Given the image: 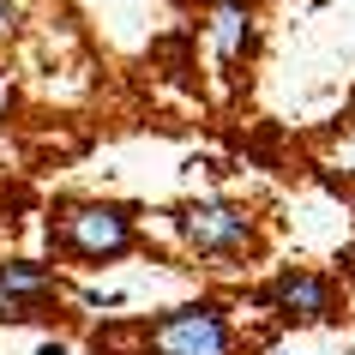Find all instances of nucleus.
<instances>
[{"label": "nucleus", "instance_id": "nucleus-1", "mask_svg": "<svg viewBox=\"0 0 355 355\" xmlns=\"http://www.w3.org/2000/svg\"><path fill=\"white\" fill-rule=\"evenodd\" d=\"M145 355H235V325L223 307L187 301L145 325Z\"/></svg>", "mask_w": 355, "mask_h": 355}, {"label": "nucleus", "instance_id": "nucleus-2", "mask_svg": "<svg viewBox=\"0 0 355 355\" xmlns=\"http://www.w3.org/2000/svg\"><path fill=\"white\" fill-rule=\"evenodd\" d=\"M55 241L73 259H121L132 247V211L127 205H60L55 211Z\"/></svg>", "mask_w": 355, "mask_h": 355}, {"label": "nucleus", "instance_id": "nucleus-3", "mask_svg": "<svg viewBox=\"0 0 355 355\" xmlns=\"http://www.w3.org/2000/svg\"><path fill=\"white\" fill-rule=\"evenodd\" d=\"M175 235L205 259H235L253 247V217L241 205H223V199H199V205L175 211Z\"/></svg>", "mask_w": 355, "mask_h": 355}, {"label": "nucleus", "instance_id": "nucleus-4", "mask_svg": "<svg viewBox=\"0 0 355 355\" xmlns=\"http://www.w3.org/2000/svg\"><path fill=\"white\" fill-rule=\"evenodd\" d=\"M259 301L277 319H289V325H325V319H337V283L319 277V271H283V277H271L259 289Z\"/></svg>", "mask_w": 355, "mask_h": 355}, {"label": "nucleus", "instance_id": "nucleus-5", "mask_svg": "<svg viewBox=\"0 0 355 355\" xmlns=\"http://www.w3.org/2000/svg\"><path fill=\"white\" fill-rule=\"evenodd\" d=\"M55 295H60V283H55V271H49V265H31V259H0V325L37 319Z\"/></svg>", "mask_w": 355, "mask_h": 355}, {"label": "nucleus", "instance_id": "nucleus-6", "mask_svg": "<svg viewBox=\"0 0 355 355\" xmlns=\"http://www.w3.org/2000/svg\"><path fill=\"white\" fill-rule=\"evenodd\" d=\"M211 37H217V55H223V60L241 55V42H247V6H241V0H223V6H217Z\"/></svg>", "mask_w": 355, "mask_h": 355}, {"label": "nucleus", "instance_id": "nucleus-7", "mask_svg": "<svg viewBox=\"0 0 355 355\" xmlns=\"http://www.w3.org/2000/svg\"><path fill=\"white\" fill-rule=\"evenodd\" d=\"M12 24H19V6H12V0H0V37H12Z\"/></svg>", "mask_w": 355, "mask_h": 355}, {"label": "nucleus", "instance_id": "nucleus-8", "mask_svg": "<svg viewBox=\"0 0 355 355\" xmlns=\"http://www.w3.org/2000/svg\"><path fill=\"white\" fill-rule=\"evenodd\" d=\"M37 355H67V343H37Z\"/></svg>", "mask_w": 355, "mask_h": 355}, {"label": "nucleus", "instance_id": "nucleus-9", "mask_svg": "<svg viewBox=\"0 0 355 355\" xmlns=\"http://www.w3.org/2000/svg\"><path fill=\"white\" fill-rule=\"evenodd\" d=\"M277 355H301V349H277Z\"/></svg>", "mask_w": 355, "mask_h": 355}]
</instances>
